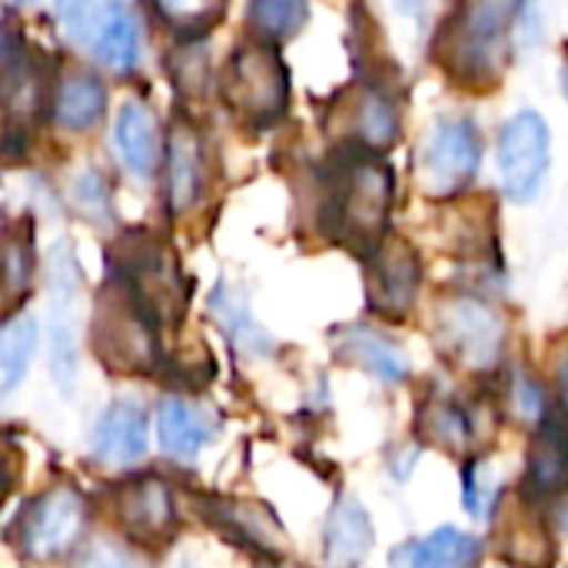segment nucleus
Masks as SVG:
<instances>
[{
	"mask_svg": "<svg viewBox=\"0 0 568 568\" xmlns=\"http://www.w3.org/2000/svg\"><path fill=\"white\" fill-rule=\"evenodd\" d=\"M146 413L133 399H116L110 403L90 433V449L100 463L106 466H130L146 453Z\"/></svg>",
	"mask_w": 568,
	"mask_h": 568,
	"instance_id": "f3484780",
	"label": "nucleus"
},
{
	"mask_svg": "<svg viewBox=\"0 0 568 568\" xmlns=\"http://www.w3.org/2000/svg\"><path fill=\"white\" fill-rule=\"evenodd\" d=\"M77 293H80V266L73 246L60 243L50 253V369L60 389H70L77 373V333H73Z\"/></svg>",
	"mask_w": 568,
	"mask_h": 568,
	"instance_id": "ddd939ff",
	"label": "nucleus"
},
{
	"mask_svg": "<svg viewBox=\"0 0 568 568\" xmlns=\"http://www.w3.org/2000/svg\"><path fill=\"white\" fill-rule=\"evenodd\" d=\"M436 343L453 363L489 373L503 359L506 323L479 296H446L436 306Z\"/></svg>",
	"mask_w": 568,
	"mask_h": 568,
	"instance_id": "423d86ee",
	"label": "nucleus"
},
{
	"mask_svg": "<svg viewBox=\"0 0 568 568\" xmlns=\"http://www.w3.org/2000/svg\"><path fill=\"white\" fill-rule=\"evenodd\" d=\"M343 130H346L349 146H363V150H373V153L393 146L396 136H399L396 100L379 83H359L346 97Z\"/></svg>",
	"mask_w": 568,
	"mask_h": 568,
	"instance_id": "dca6fc26",
	"label": "nucleus"
},
{
	"mask_svg": "<svg viewBox=\"0 0 568 568\" xmlns=\"http://www.w3.org/2000/svg\"><path fill=\"white\" fill-rule=\"evenodd\" d=\"M110 183L103 180L100 170H83L73 176V200L80 213L93 223H110L113 220V203H110Z\"/></svg>",
	"mask_w": 568,
	"mask_h": 568,
	"instance_id": "2f4dec72",
	"label": "nucleus"
},
{
	"mask_svg": "<svg viewBox=\"0 0 568 568\" xmlns=\"http://www.w3.org/2000/svg\"><path fill=\"white\" fill-rule=\"evenodd\" d=\"M320 226L329 240L369 256L389 236L396 200L393 166L363 146H339L323 166Z\"/></svg>",
	"mask_w": 568,
	"mask_h": 568,
	"instance_id": "f257e3e1",
	"label": "nucleus"
},
{
	"mask_svg": "<svg viewBox=\"0 0 568 568\" xmlns=\"http://www.w3.org/2000/svg\"><path fill=\"white\" fill-rule=\"evenodd\" d=\"M310 17V7L300 0H256L246 7L250 33L270 43H280L283 37H293Z\"/></svg>",
	"mask_w": 568,
	"mask_h": 568,
	"instance_id": "cd10ccee",
	"label": "nucleus"
},
{
	"mask_svg": "<svg viewBox=\"0 0 568 568\" xmlns=\"http://www.w3.org/2000/svg\"><path fill=\"white\" fill-rule=\"evenodd\" d=\"M113 143L120 150V160L126 163V170L140 180H150L160 170V133H156V120L146 110V103L130 100L120 106L116 123H113Z\"/></svg>",
	"mask_w": 568,
	"mask_h": 568,
	"instance_id": "4be33fe9",
	"label": "nucleus"
},
{
	"mask_svg": "<svg viewBox=\"0 0 568 568\" xmlns=\"http://www.w3.org/2000/svg\"><path fill=\"white\" fill-rule=\"evenodd\" d=\"M80 568H136V562H133L123 549H116V546H110V542H97V546L83 556Z\"/></svg>",
	"mask_w": 568,
	"mask_h": 568,
	"instance_id": "c9c22d12",
	"label": "nucleus"
},
{
	"mask_svg": "<svg viewBox=\"0 0 568 568\" xmlns=\"http://www.w3.org/2000/svg\"><path fill=\"white\" fill-rule=\"evenodd\" d=\"M559 396H562V409L568 413V356L559 363Z\"/></svg>",
	"mask_w": 568,
	"mask_h": 568,
	"instance_id": "e433bc0d",
	"label": "nucleus"
},
{
	"mask_svg": "<svg viewBox=\"0 0 568 568\" xmlns=\"http://www.w3.org/2000/svg\"><path fill=\"white\" fill-rule=\"evenodd\" d=\"M160 326L140 310V303L120 290L116 283L103 280L97 313H93V349L100 363L120 376H140L163 366L160 353Z\"/></svg>",
	"mask_w": 568,
	"mask_h": 568,
	"instance_id": "39448f33",
	"label": "nucleus"
},
{
	"mask_svg": "<svg viewBox=\"0 0 568 568\" xmlns=\"http://www.w3.org/2000/svg\"><path fill=\"white\" fill-rule=\"evenodd\" d=\"M423 286L419 250L406 236H386L366 256V306L383 320H403Z\"/></svg>",
	"mask_w": 568,
	"mask_h": 568,
	"instance_id": "9b49d317",
	"label": "nucleus"
},
{
	"mask_svg": "<svg viewBox=\"0 0 568 568\" xmlns=\"http://www.w3.org/2000/svg\"><path fill=\"white\" fill-rule=\"evenodd\" d=\"M220 93L243 123L273 126L290 106V70L276 43L253 33L240 40L220 73Z\"/></svg>",
	"mask_w": 568,
	"mask_h": 568,
	"instance_id": "20e7f679",
	"label": "nucleus"
},
{
	"mask_svg": "<svg viewBox=\"0 0 568 568\" xmlns=\"http://www.w3.org/2000/svg\"><path fill=\"white\" fill-rule=\"evenodd\" d=\"M53 123L73 133H83L100 123L106 113V87L97 73L90 70H73L67 73L57 90H53Z\"/></svg>",
	"mask_w": 568,
	"mask_h": 568,
	"instance_id": "5701e85b",
	"label": "nucleus"
},
{
	"mask_svg": "<svg viewBox=\"0 0 568 568\" xmlns=\"http://www.w3.org/2000/svg\"><path fill=\"white\" fill-rule=\"evenodd\" d=\"M153 10L183 37V43H200V37L223 17V7L210 3H156Z\"/></svg>",
	"mask_w": 568,
	"mask_h": 568,
	"instance_id": "c756f323",
	"label": "nucleus"
},
{
	"mask_svg": "<svg viewBox=\"0 0 568 568\" xmlns=\"http://www.w3.org/2000/svg\"><path fill=\"white\" fill-rule=\"evenodd\" d=\"M562 493H568V433L552 423H542L529 446L526 496L556 499Z\"/></svg>",
	"mask_w": 568,
	"mask_h": 568,
	"instance_id": "b1692460",
	"label": "nucleus"
},
{
	"mask_svg": "<svg viewBox=\"0 0 568 568\" xmlns=\"http://www.w3.org/2000/svg\"><path fill=\"white\" fill-rule=\"evenodd\" d=\"M519 10L523 3L503 0L456 3L433 37V57L446 77L469 90L496 87L519 37Z\"/></svg>",
	"mask_w": 568,
	"mask_h": 568,
	"instance_id": "f03ea898",
	"label": "nucleus"
},
{
	"mask_svg": "<svg viewBox=\"0 0 568 568\" xmlns=\"http://www.w3.org/2000/svg\"><path fill=\"white\" fill-rule=\"evenodd\" d=\"M106 280L126 290L160 329L180 323L186 313L190 293L176 256L153 233H123L106 253Z\"/></svg>",
	"mask_w": 568,
	"mask_h": 568,
	"instance_id": "7ed1b4c3",
	"label": "nucleus"
},
{
	"mask_svg": "<svg viewBox=\"0 0 568 568\" xmlns=\"http://www.w3.org/2000/svg\"><path fill=\"white\" fill-rule=\"evenodd\" d=\"M556 519H559V529L568 536V499L559 503V509H556Z\"/></svg>",
	"mask_w": 568,
	"mask_h": 568,
	"instance_id": "4c0bfd02",
	"label": "nucleus"
},
{
	"mask_svg": "<svg viewBox=\"0 0 568 568\" xmlns=\"http://www.w3.org/2000/svg\"><path fill=\"white\" fill-rule=\"evenodd\" d=\"M552 160V133L542 113L519 110L499 133V180L513 203L539 196Z\"/></svg>",
	"mask_w": 568,
	"mask_h": 568,
	"instance_id": "1a4fd4ad",
	"label": "nucleus"
},
{
	"mask_svg": "<svg viewBox=\"0 0 568 568\" xmlns=\"http://www.w3.org/2000/svg\"><path fill=\"white\" fill-rule=\"evenodd\" d=\"M33 276V223L23 220H7L3 226V303L13 310L23 293L30 290Z\"/></svg>",
	"mask_w": 568,
	"mask_h": 568,
	"instance_id": "a878e982",
	"label": "nucleus"
},
{
	"mask_svg": "<svg viewBox=\"0 0 568 568\" xmlns=\"http://www.w3.org/2000/svg\"><path fill=\"white\" fill-rule=\"evenodd\" d=\"M213 306H216V316L223 320V326L240 339V346H260L263 349V343H266V336L260 333V326L246 316V310H243V300L240 296H233V293H226L223 286H220V293H216V300H213Z\"/></svg>",
	"mask_w": 568,
	"mask_h": 568,
	"instance_id": "473e14b6",
	"label": "nucleus"
},
{
	"mask_svg": "<svg viewBox=\"0 0 568 568\" xmlns=\"http://www.w3.org/2000/svg\"><path fill=\"white\" fill-rule=\"evenodd\" d=\"M373 549V519L369 513L343 496L336 499L326 529H323V559L329 568H356L363 566V559Z\"/></svg>",
	"mask_w": 568,
	"mask_h": 568,
	"instance_id": "412c9836",
	"label": "nucleus"
},
{
	"mask_svg": "<svg viewBox=\"0 0 568 568\" xmlns=\"http://www.w3.org/2000/svg\"><path fill=\"white\" fill-rule=\"evenodd\" d=\"M113 513L120 526L146 546H163L176 532V503L163 479L126 476L113 486Z\"/></svg>",
	"mask_w": 568,
	"mask_h": 568,
	"instance_id": "4468645a",
	"label": "nucleus"
},
{
	"mask_svg": "<svg viewBox=\"0 0 568 568\" xmlns=\"http://www.w3.org/2000/svg\"><path fill=\"white\" fill-rule=\"evenodd\" d=\"M3 113H7V143L20 130L30 126V120L43 110L50 93V63L40 50H33L13 23L3 27Z\"/></svg>",
	"mask_w": 568,
	"mask_h": 568,
	"instance_id": "f8f14e48",
	"label": "nucleus"
},
{
	"mask_svg": "<svg viewBox=\"0 0 568 568\" xmlns=\"http://www.w3.org/2000/svg\"><path fill=\"white\" fill-rule=\"evenodd\" d=\"M33 349H37V323L27 313L7 320L0 333V393L3 396L13 393L20 379L27 376Z\"/></svg>",
	"mask_w": 568,
	"mask_h": 568,
	"instance_id": "bb28decb",
	"label": "nucleus"
},
{
	"mask_svg": "<svg viewBox=\"0 0 568 568\" xmlns=\"http://www.w3.org/2000/svg\"><path fill=\"white\" fill-rule=\"evenodd\" d=\"M562 87H566V93H568V63L562 67Z\"/></svg>",
	"mask_w": 568,
	"mask_h": 568,
	"instance_id": "58836bf2",
	"label": "nucleus"
},
{
	"mask_svg": "<svg viewBox=\"0 0 568 568\" xmlns=\"http://www.w3.org/2000/svg\"><path fill=\"white\" fill-rule=\"evenodd\" d=\"M513 403H516V409H519V416L526 423H542V416H546V396H542V386L532 376H526V373L516 376V383H513Z\"/></svg>",
	"mask_w": 568,
	"mask_h": 568,
	"instance_id": "f704fd0d",
	"label": "nucleus"
},
{
	"mask_svg": "<svg viewBox=\"0 0 568 568\" xmlns=\"http://www.w3.org/2000/svg\"><path fill=\"white\" fill-rule=\"evenodd\" d=\"M419 426H423V436L443 449H453V453H469L473 443H476V419L473 413L456 399V396H429L423 406H419Z\"/></svg>",
	"mask_w": 568,
	"mask_h": 568,
	"instance_id": "393cba45",
	"label": "nucleus"
},
{
	"mask_svg": "<svg viewBox=\"0 0 568 568\" xmlns=\"http://www.w3.org/2000/svg\"><path fill=\"white\" fill-rule=\"evenodd\" d=\"M170 73H173L176 87H186V93L206 90L210 67H206V50H203V43H183V50L170 60Z\"/></svg>",
	"mask_w": 568,
	"mask_h": 568,
	"instance_id": "72a5a7b5",
	"label": "nucleus"
},
{
	"mask_svg": "<svg viewBox=\"0 0 568 568\" xmlns=\"http://www.w3.org/2000/svg\"><path fill=\"white\" fill-rule=\"evenodd\" d=\"M483 163V136L469 116H443L423 140L416 176L419 190L433 200H449L463 193Z\"/></svg>",
	"mask_w": 568,
	"mask_h": 568,
	"instance_id": "0eeeda50",
	"label": "nucleus"
},
{
	"mask_svg": "<svg viewBox=\"0 0 568 568\" xmlns=\"http://www.w3.org/2000/svg\"><path fill=\"white\" fill-rule=\"evenodd\" d=\"M83 532V499L70 486H53L20 509L13 526L17 549L27 559L50 562L73 549Z\"/></svg>",
	"mask_w": 568,
	"mask_h": 568,
	"instance_id": "9d476101",
	"label": "nucleus"
},
{
	"mask_svg": "<svg viewBox=\"0 0 568 568\" xmlns=\"http://www.w3.org/2000/svg\"><path fill=\"white\" fill-rule=\"evenodd\" d=\"M503 556L509 562H526V566H549L552 562V542L546 536V526L529 519V516H516L509 523V532L503 536Z\"/></svg>",
	"mask_w": 568,
	"mask_h": 568,
	"instance_id": "c85d7f7f",
	"label": "nucleus"
},
{
	"mask_svg": "<svg viewBox=\"0 0 568 568\" xmlns=\"http://www.w3.org/2000/svg\"><path fill=\"white\" fill-rule=\"evenodd\" d=\"M463 489H466V509L469 516L476 519H489L503 499V486L496 483L493 476V466L489 463H469L466 473H463Z\"/></svg>",
	"mask_w": 568,
	"mask_h": 568,
	"instance_id": "7c9ffc66",
	"label": "nucleus"
},
{
	"mask_svg": "<svg viewBox=\"0 0 568 568\" xmlns=\"http://www.w3.org/2000/svg\"><path fill=\"white\" fill-rule=\"evenodd\" d=\"M276 568H300V566H276Z\"/></svg>",
	"mask_w": 568,
	"mask_h": 568,
	"instance_id": "ea45409f",
	"label": "nucleus"
},
{
	"mask_svg": "<svg viewBox=\"0 0 568 568\" xmlns=\"http://www.w3.org/2000/svg\"><path fill=\"white\" fill-rule=\"evenodd\" d=\"M166 170V206L173 216L186 213L206 190V150L190 123H173L163 150Z\"/></svg>",
	"mask_w": 568,
	"mask_h": 568,
	"instance_id": "2eb2a0df",
	"label": "nucleus"
},
{
	"mask_svg": "<svg viewBox=\"0 0 568 568\" xmlns=\"http://www.w3.org/2000/svg\"><path fill=\"white\" fill-rule=\"evenodd\" d=\"M336 353L356 366H363L366 373H373L379 383H403L409 376V359L399 349L396 339H389L383 329L369 326V323H353L336 329Z\"/></svg>",
	"mask_w": 568,
	"mask_h": 568,
	"instance_id": "a211bd4d",
	"label": "nucleus"
},
{
	"mask_svg": "<svg viewBox=\"0 0 568 568\" xmlns=\"http://www.w3.org/2000/svg\"><path fill=\"white\" fill-rule=\"evenodd\" d=\"M220 433L213 413L186 403V399H163L156 406V443L173 459H193L206 443Z\"/></svg>",
	"mask_w": 568,
	"mask_h": 568,
	"instance_id": "aec40b11",
	"label": "nucleus"
},
{
	"mask_svg": "<svg viewBox=\"0 0 568 568\" xmlns=\"http://www.w3.org/2000/svg\"><path fill=\"white\" fill-rule=\"evenodd\" d=\"M483 542L463 529L443 526L426 539H409L393 549L389 568H476Z\"/></svg>",
	"mask_w": 568,
	"mask_h": 568,
	"instance_id": "6ab92c4d",
	"label": "nucleus"
},
{
	"mask_svg": "<svg viewBox=\"0 0 568 568\" xmlns=\"http://www.w3.org/2000/svg\"><path fill=\"white\" fill-rule=\"evenodd\" d=\"M57 17L67 37L87 47L103 67L126 73L140 60V23L126 3H63Z\"/></svg>",
	"mask_w": 568,
	"mask_h": 568,
	"instance_id": "6e6552de",
	"label": "nucleus"
}]
</instances>
